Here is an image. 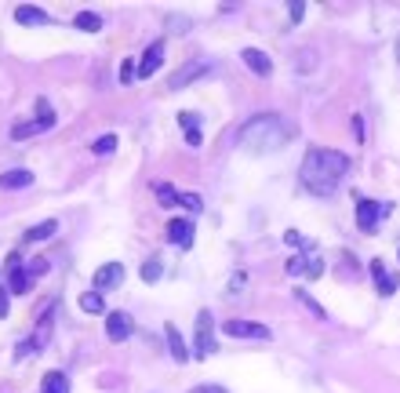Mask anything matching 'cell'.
Here are the masks:
<instances>
[{"instance_id": "d6986e66", "label": "cell", "mask_w": 400, "mask_h": 393, "mask_svg": "<svg viewBox=\"0 0 400 393\" xmlns=\"http://www.w3.org/2000/svg\"><path fill=\"white\" fill-rule=\"evenodd\" d=\"M81 310L84 313H106V295H102V291H84V295H81Z\"/></svg>"}, {"instance_id": "8fae6325", "label": "cell", "mask_w": 400, "mask_h": 393, "mask_svg": "<svg viewBox=\"0 0 400 393\" xmlns=\"http://www.w3.org/2000/svg\"><path fill=\"white\" fill-rule=\"evenodd\" d=\"M379 219H382V204H375V200H360V204H357V226L364 233L375 230Z\"/></svg>"}, {"instance_id": "277c9868", "label": "cell", "mask_w": 400, "mask_h": 393, "mask_svg": "<svg viewBox=\"0 0 400 393\" xmlns=\"http://www.w3.org/2000/svg\"><path fill=\"white\" fill-rule=\"evenodd\" d=\"M4 266H8V288H11V295H25V291H30V284H33V277H30V270L22 266L19 251H11Z\"/></svg>"}, {"instance_id": "5bb4252c", "label": "cell", "mask_w": 400, "mask_h": 393, "mask_svg": "<svg viewBox=\"0 0 400 393\" xmlns=\"http://www.w3.org/2000/svg\"><path fill=\"white\" fill-rule=\"evenodd\" d=\"M15 22L19 26H48L51 15L44 8H15Z\"/></svg>"}, {"instance_id": "ba28073f", "label": "cell", "mask_w": 400, "mask_h": 393, "mask_svg": "<svg viewBox=\"0 0 400 393\" xmlns=\"http://www.w3.org/2000/svg\"><path fill=\"white\" fill-rule=\"evenodd\" d=\"M160 62H164V41H153L146 47V55L138 59V77H153L160 70Z\"/></svg>"}, {"instance_id": "52a82bcc", "label": "cell", "mask_w": 400, "mask_h": 393, "mask_svg": "<svg viewBox=\"0 0 400 393\" xmlns=\"http://www.w3.org/2000/svg\"><path fill=\"white\" fill-rule=\"evenodd\" d=\"M106 335H109V342H124L127 335H131V317L120 313V310L106 313Z\"/></svg>"}, {"instance_id": "603a6c76", "label": "cell", "mask_w": 400, "mask_h": 393, "mask_svg": "<svg viewBox=\"0 0 400 393\" xmlns=\"http://www.w3.org/2000/svg\"><path fill=\"white\" fill-rule=\"evenodd\" d=\"M160 273H164V262H160V259H146V266H142V281H146V284H157Z\"/></svg>"}, {"instance_id": "f546056e", "label": "cell", "mask_w": 400, "mask_h": 393, "mask_svg": "<svg viewBox=\"0 0 400 393\" xmlns=\"http://www.w3.org/2000/svg\"><path fill=\"white\" fill-rule=\"evenodd\" d=\"M36 131H41V128H36V120L33 124H15V128H11V138H30Z\"/></svg>"}, {"instance_id": "9a60e30c", "label": "cell", "mask_w": 400, "mask_h": 393, "mask_svg": "<svg viewBox=\"0 0 400 393\" xmlns=\"http://www.w3.org/2000/svg\"><path fill=\"white\" fill-rule=\"evenodd\" d=\"M197 120H200L197 113H178V128L186 131V142H189V146H200V142H204V135H200V124H197Z\"/></svg>"}, {"instance_id": "3957f363", "label": "cell", "mask_w": 400, "mask_h": 393, "mask_svg": "<svg viewBox=\"0 0 400 393\" xmlns=\"http://www.w3.org/2000/svg\"><path fill=\"white\" fill-rule=\"evenodd\" d=\"M218 346H215V321L208 310L197 313V346H193V357H211Z\"/></svg>"}, {"instance_id": "d4e9b609", "label": "cell", "mask_w": 400, "mask_h": 393, "mask_svg": "<svg viewBox=\"0 0 400 393\" xmlns=\"http://www.w3.org/2000/svg\"><path fill=\"white\" fill-rule=\"evenodd\" d=\"M295 62H299L302 73H313L317 70V52H313V47H302V52L295 55Z\"/></svg>"}, {"instance_id": "2e32d148", "label": "cell", "mask_w": 400, "mask_h": 393, "mask_svg": "<svg viewBox=\"0 0 400 393\" xmlns=\"http://www.w3.org/2000/svg\"><path fill=\"white\" fill-rule=\"evenodd\" d=\"M25 186H33V171H25V168L0 175V189H25Z\"/></svg>"}, {"instance_id": "e575fe53", "label": "cell", "mask_w": 400, "mask_h": 393, "mask_svg": "<svg viewBox=\"0 0 400 393\" xmlns=\"http://www.w3.org/2000/svg\"><path fill=\"white\" fill-rule=\"evenodd\" d=\"M41 273H48V262H44V259L30 262V277H41Z\"/></svg>"}, {"instance_id": "ac0fdd59", "label": "cell", "mask_w": 400, "mask_h": 393, "mask_svg": "<svg viewBox=\"0 0 400 393\" xmlns=\"http://www.w3.org/2000/svg\"><path fill=\"white\" fill-rule=\"evenodd\" d=\"M73 26L84 30V33H98V30H102V19L95 15V11H76V15H73Z\"/></svg>"}, {"instance_id": "d590c367", "label": "cell", "mask_w": 400, "mask_h": 393, "mask_svg": "<svg viewBox=\"0 0 400 393\" xmlns=\"http://www.w3.org/2000/svg\"><path fill=\"white\" fill-rule=\"evenodd\" d=\"M368 266H371V277H375V281H379V277L386 273V262H382V259H371Z\"/></svg>"}, {"instance_id": "7c38bea8", "label": "cell", "mask_w": 400, "mask_h": 393, "mask_svg": "<svg viewBox=\"0 0 400 393\" xmlns=\"http://www.w3.org/2000/svg\"><path fill=\"white\" fill-rule=\"evenodd\" d=\"M167 240L178 248H193V222L189 219H171L167 222Z\"/></svg>"}, {"instance_id": "d6a6232c", "label": "cell", "mask_w": 400, "mask_h": 393, "mask_svg": "<svg viewBox=\"0 0 400 393\" xmlns=\"http://www.w3.org/2000/svg\"><path fill=\"white\" fill-rule=\"evenodd\" d=\"M288 15H291V22H302V15H306V4H302V0H295V4L288 8Z\"/></svg>"}, {"instance_id": "ab89813d", "label": "cell", "mask_w": 400, "mask_h": 393, "mask_svg": "<svg viewBox=\"0 0 400 393\" xmlns=\"http://www.w3.org/2000/svg\"><path fill=\"white\" fill-rule=\"evenodd\" d=\"M397 59H400V41H397Z\"/></svg>"}, {"instance_id": "4fadbf2b", "label": "cell", "mask_w": 400, "mask_h": 393, "mask_svg": "<svg viewBox=\"0 0 400 393\" xmlns=\"http://www.w3.org/2000/svg\"><path fill=\"white\" fill-rule=\"evenodd\" d=\"M164 339H167V350H171V357H175L178 364H186V361H189V350H186V342H182V335H178L175 324H164Z\"/></svg>"}, {"instance_id": "f35d334b", "label": "cell", "mask_w": 400, "mask_h": 393, "mask_svg": "<svg viewBox=\"0 0 400 393\" xmlns=\"http://www.w3.org/2000/svg\"><path fill=\"white\" fill-rule=\"evenodd\" d=\"M189 393H226L222 386H197V390H189Z\"/></svg>"}, {"instance_id": "1f68e13d", "label": "cell", "mask_w": 400, "mask_h": 393, "mask_svg": "<svg viewBox=\"0 0 400 393\" xmlns=\"http://www.w3.org/2000/svg\"><path fill=\"white\" fill-rule=\"evenodd\" d=\"M284 240H288L291 248H309V240H306L299 230H288V233H284Z\"/></svg>"}, {"instance_id": "7a4b0ae2", "label": "cell", "mask_w": 400, "mask_h": 393, "mask_svg": "<svg viewBox=\"0 0 400 393\" xmlns=\"http://www.w3.org/2000/svg\"><path fill=\"white\" fill-rule=\"evenodd\" d=\"M291 138H295V128L280 113H259L237 131V142L244 149H251V153H273V149L288 146Z\"/></svg>"}, {"instance_id": "30bf717a", "label": "cell", "mask_w": 400, "mask_h": 393, "mask_svg": "<svg viewBox=\"0 0 400 393\" xmlns=\"http://www.w3.org/2000/svg\"><path fill=\"white\" fill-rule=\"evenodd\" d=\"M240 59L248 62V70L259 73V77H269V73H273V59H269L266 52H259V47H244Z\"/></svg>"}, {"instance_id": "74e56055", "label": "cell", "mask_w": 400, "mask_h": 393, "mask_svg": "<svg viewBox=\"0 0 400 393\" xmlns=\"http://www.w3.org/2000/svg\"><path fill=\"white\" fill-rule=\"evenodd\" d=\"M353 135H357V142H364V124H360V117H353Z\"/></svg>"}, {"instance_id": "6da1fadb", "label": "cell", "mask_w": 400, "mask_h": 393, "mask_svg": "<svg viewBox=\"0 0 400 393\" xmlns=\"http://www.w3.org/2000/svg\"><path fill=\"white\" fill-rule=\"evenodd\" d=\"M346 171H350V157L346 153H335V149H324V146H309L302 168H299V179L309 193L328 197V193H335V186H339Z\"/></svg>"}, {"instance_id": "cb8c5ba5", "label": "cell", "mask_w": 400, "mask_h": 393, "mask_svg": "<svg viewBox=\"0 0 400 393\" xmlns=\"http://www.w3.org/2000/svg\"><path fill=\"white\" fill-rule=\"evenodd\" d=\"M113 149H117V135H102V138H95V142H92V153L95 157H109Z\"/></svg>"}, {"instance_id": "f1b7e54d", "label": "cell", "mask_w": 400, "mask_h": 393, "mask_svg": "<svg viewBox=\"0 0 400 393\" xmlns=\"http://www.w3.org/2000/svg\"><path fill=\"white\" fill-rule=\"evenodd\" d=\"M157 197L164 200V204H178V193H175L167 182H157Z\"/></svg>"}, {"instance_id": "484cf974", "label": "cell", "mask_w": 400, "mask_h": 393, "mask_svg": "<svg viewBox=\"0 0 400 393\" xmlns=\"http://www.w3.org/2000/svg\"><path fill=\"white\" fill-rule=\"evenodd\" d=\"M397 273H382L379 277V281H375V288H379V295H393V291H397Z\"/></svg>"}, {"instance_id": "83f0119b", "label": "cell", "mask_w": 400, "mask_h": 393, "mask_svg": "<svg viewBox=\"0 0 400 393\" xmlns=\"http://www.w3.org/2000/svg\"><path fill=\"white\" fill-rule=\"evenodd\" d=\"M306 266H309V259H302V255H291V259H288V266H284V270H288L291 277H299V273H306Z\"/></svg>"}, {"instance_id": "ffe728a7", "label": "cell", "mask_w": 400, "mask_h": 393, "mask_svg": "<svg viewBox=\"0 0 400 393\" xmlns=\"http://www.w3.org/2000/svg\"><path fill=\"white\" fill-rule=\"evenodd\" d=\"M55 230H59V222H55V219H48V222H41V226H33V230H25L22 240H25V244H36V240H48Z\"/></svg>"}, {"instance_id": "4316f807", "label": "cell", "mask_w": 400, "mask_h": 393, "mask_svg": "<svg viewBox=\"0 0 400 393\" xmlns=\"http://www.w3.org/2000/svg\"><path fill=\"white\" fill-rule=\"evenodd\" d=\"M138 77V66H135V59H124V66H120V84H131Z\"/></svg>"}, {"instance_id": "836d02e7", "label": "cell", "mask_w": 400, "mask_h": 393, "mask_svg": "<svg viewBox=\"0 0 400 393\" xmlns=\"http://www.w3.org/2000/svg\"><path fill=\"white\" fill-rule=\"evenodd\" d=\"M324 273V262L320 259H309V266H306V277H320Z\"/></svg>"}, {"instance_id": "4dcf8cb0", "label": "cell", "mask_w": 400, "mask_h": 393, "mask_svg": "<svg viewBox=\"0 0 400 393\" xmlns=\"http://www.w3.org/2000/svg\"><path fill=\"white\" fill-rule=\"evenodd\" d=\"M178 204H186L189 211H200L204 204H200V197L197 193H178Z\"/></svg>"}, {"instance_id": "44dd1931", "label": "cell", "mask_w": 400, "mask_h": 393, "mask_svg": "<svg viewBox=\"0 0 400 393\" xmlns=\"http://www.w3.org/2000/svg\"><path fill=\"white\" fill-rule=\"evenodd\" d=\"M36 128H41V131H51V128H55V109H51L44 98H36Z\"/></svg>"}, {"instance_id": "9c48e42d", "label": "cell", "mask_w": 400, "mask_h": 393, "mask_svg": "<svg viewBox=\"0 0 400 393\" xmlns=\"http://www.w3.org/2000/svg\"><path fill=\"white\" fill-rule=\"evenodd\" d=\"M124 281V266L120 262H106L102 270H95V291H109Z\"/></svg>"}, {"instance_id": "8992f818", "label": "cell", "mask_w": 400, "mask_h": 393, "mask_svg": "<svg viewBox=\"0 0 400 393\" xmlns=\"http://www.w3.org/2000/svg\"><path fill=\"white\" fill-rule=\"evenodd\" d=\"M204 73H211V62H189V66H182L171 81H167V92H182L186 84H193L197 77H204Z\"/></svg>"}, {"instance_id": "e0dca14e", "label": "cell", "mask_w": 400, "mask_h": 393, "mask_svg": "<svg viewBox=\"0 0 400 393\" xmlns=\"http://www.w3.org/2000/svg\"><path fill=\"white\" fill-rule=\"evenodd\" d=\"M41 393H70V379L66 372H48L44 383H41Z\"/></svg>"}, {"instance_id": "5b68a950", "label": "cell", "mask_w": 400, "mask_h": 393, "mask_svg": "<svg viewBox=\"0 0 400 393\" xmlns=\"http://www.w3.org/2000/svg\"><path fill=\"white\" fill-rule=\"evenodd\" d=\"M222 332L229 339H269V328L266 324H259V321H237V317L222 324Z\"/></svg>"}, {"instance_id": "8d00e7d4", "label": "cell", "mask_w": 400, "mask_h": 393, "mask_svg": "<svg viewBox=\"0 0 400 393\" xmlns=\"http://www.w3.org/2000/svg\"><path fill=\"white\" fill-rule=\"evenodd\" d=\"M8 310H11V302H8V288L0 284V317H8Z\"/></svg>"}, {"instance_id": "7402d4cb", "label": "cell", "mask_w": 400, "mask_h": 393, "mask_svg": "<svg viewBox=\"0 0 400 393\" xmlns=\"http://www.w3.org/2000/svg\"><path fill=\"white\" fill-rule=\"evenodd\" d=\"M295 299H299V302H302V306H306L309 313H313V317H320V321H324V317H328V313H324V306H320V302H317L313 295H309L306 288H299V291H295Z\"/></svg>"}]
</instances>
